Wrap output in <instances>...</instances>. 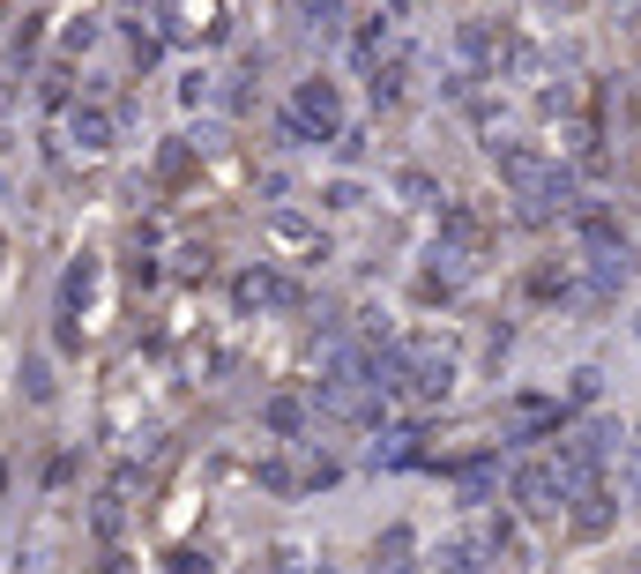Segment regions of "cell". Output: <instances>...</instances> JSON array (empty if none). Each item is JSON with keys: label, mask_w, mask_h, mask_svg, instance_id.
<instances>
[{"label": "cell", "mask_w": 641, "mask_h": 574, "mask_svg": "<svg viewBox=\"0 0 641 574\" xmlns=\"http://www.w3.org/2000/svg\"><path fill=\"white\" fill-rule=\"evenodd\" d=\"M284 135H292V142H328V135H344V90H336L328 76H306L292 90Z\"/></svg>", "instance_id": "6da1fadb"}, {"label": "cell", "mask_w": 641, "mask_h": 574, "mask_svg": "<svg viewBox=\"0 0 641 574\" xmlns=\"http://www.w3.org/2000/svg\"><path fill=\"white\" fill-rule=\"evenodd\" d=\"M515 507L522 515H568V485H560V463H522L515 471Z\"/></svg>", "instance_id": "7a4b0ae2"}, {"label": "cell", "mask_w": 641, "mask_h": 574, "mask_svg": "<svg viewBox=\"0 0 641 574\" xmlns=\"http://www.w3.org/2000/svg\"><path fill=\"white\" fill-rule=\"evenodd\" d=\"M112 135H120V127H112L105 105H75V112H68V142L82 157H105V150H112Z\"/></svg>", "instance_id": "3957f363"}, {"label": "cell", "mask_w": 641, "mask_h": 574, "mask_svg": "<svg viewBox=\"0 0 641 574\" xmlns=\"http://www.w3.org/2000/svg\"><path fill=\"white\" fill-rule=\"evenodd\" d=\"M411 567H418V530L388 523V530H381V545H373V574H411Z\"/></svg>", "instance_id": "277c9868"}, {"label": "cell", "mask_w": 641, "mask_h": 574, "mask_svg": "<svg viewBox=\"0 0 641 574\" xmlns=\"http://www.w3.org/2000/svg\"><path fill=\"white\" fill-rule=\"evenodd\" d=\"M568 523H574V537H604V530L619 523V493H582V499H568Z\"/></svg>", "instance_id": "5b68a950"}, {"label": "cell", "mask_w": 641, "mask_h": 574, "mask_svg": "<svg viewBox=\"0 0 641 574\" xmlns=\"http://www.w3.org/2000/svg\"><path fill=\"white\" fill-rule=\"evenodd\" d=\"M612 493H619V507H641V433H634V441H619Z\"/></svg>", "instance_id": "8992f818"}, {"label": "cell", "mask_w": 641, "mask_h": 574, "mask_svg": "<svg viewBox=\"0 0 641 574\" xmlns=\"http://www.w3.org/2000/svg\"><path fill=\"white\" fill-rule=\"evenodd\" d=\"M90 291H98V269H90V254L68 269V291H60V314H75V306H90Z\"/></svg>", "instance_id": "52a82bcc"}, {"label": "cell", "mask_w": 641, "mask_h": 574, "mask_svg": "<svg viewBox=\"0 0 641 574\" xmlns=\"http://www.w3.org/2000/svg\"><path fill=\"white\" fill-rule=\"evenodd\" d=\"M328 209H358V179H336V187H328Z\"/></svg>", "instance_id": "ba28073f"}, {"label": "cell", "mask_w": 641, "mask_h": 574, "mask_svg": "<svg viewBox=\"0 0 641 574\" xmlns=\"http://www.w3.org/2000/svg\"><path fill=\"white\" fill-rule=\"evenodd\" d=\"M276 239H284V247H306V239H314V231L298 225V217H276Z\"/></svg>", "instance_id": "9c48e42d"}, {"label": "cell", "mask_w": 641, "mask_h": 574, "mask_svg": "<svg viewBox=\"0 0 641 574\" xmlns=\"http://www.w3.org/2000/svg\"><path fill=\"white\" fill-rule=\"evenodd\" d=\"M269 425L276 433H298V403H269Z\"/></svg>", "instance_id": "30bf717a"}, {"label": "cell", "mask_w": 641, "mask_h": 574, "mask_svg": "<svg viewBox=\"0 0 641 574\" xmlns=\"http://www.w3.org/2000/svg\"><path fill=\"white\" fill-rule=\"evenodd\" d=\"M634 336H641V321H634Z\"/></svg>", "instance_id": "8fae6325"}, {"label": "cell", "mask_w": 641, "mask_h": 574, "mask_svg": "<svg viewBox=\"0 0 641 574\" xmlns=\"http://www.w3.org/2000/svg\"><path fill=\"white\" fill-rule=\"evenodd\" d=\"M320 574H328V567H320Z\"/></svg>", "instance_id": "7c38bea8"}]
</instances>
